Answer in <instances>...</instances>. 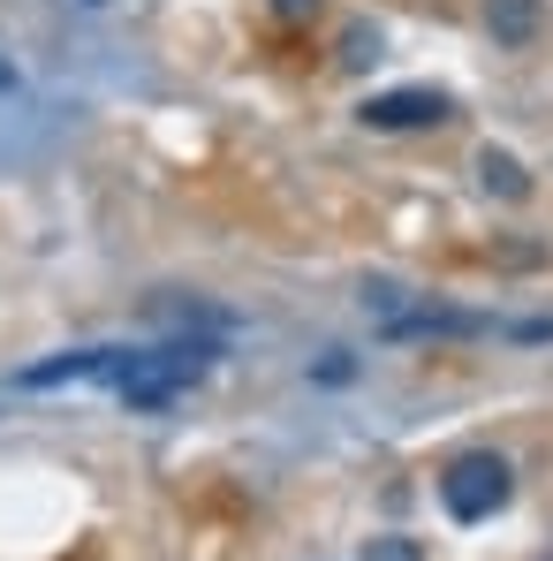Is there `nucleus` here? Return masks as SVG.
Wrapping results in <instances>:
<instances>
[{
    "label": "nucleus",
    "instance_id": "nucleus-5",
    "mask_svg": "<svg viewBox=\"0 0 553 561\" xmlns=\"http://www.w3.org/2000/svg\"><path fill=\"white\" fill-rule=\"evenodd\" d=\"M477 183L493 190V197H508V205H523V197H531L523 160H516V152H500V145H485V152H477Z\"/></svg>",
    "mask_w": 553,
    "mask_h": 561
},
{
    "label": "nucleus",
    "instance_id": "nucleus-3",
    "mask_svg": "<svg viewBox=\"0 0 553 561\" xmlns=\"http://www.w3.org/2000/svg\"><path fill=\"white\" fill-rule=\"evenodd\" d=\"M357 114H365V129H440L456 106H448V92H433V84H402V92H371Z\"/></svg>",
    "mask_w": 553,
    "mask_h": 561
},
{
    "label": "nucleus",
    "instance_id": "nucleus-1",
    "mask_svg": "<svg viewBox=\"0 0 553 561\" xmlns=\"http://www.w3.org/2000/svg\"><path fill=\"white\" fill-rule=\"evenodd\" d=\"M205 365H212V342H168V350H137L114 387H122L129 410H168L183 387L205 379Z\"/></svg>",
    "mask_w": 553,
    "mask_h": 561
},
{
    "label": "nucleus",
    "instance_id": "nucleus-6",
    "mask_svg": "<svg viewBox=\"0 0 553 561\" xmlns=\"http://www.w3.org/2000/svg\"><path fill=\"white\" fill-rule=\"evenodd\" d=\"M371 61H379V31L371 23H349L342 31V69H371Z\"/></svg>",
    "mask_w": 553,
    "mask_h": 561
},
{
    "label": "nucleus",
    "instance_id": "nucleus-9",
    "mask_svg": "<svg viewBox=\"0 0 553 561\" xmlns=\"http://www.w3.org/2000/svg\"><path fill=\"white\" fill-rule=\"evenodd\" d=\"M516 342H553V319H523V327H516Z\"/></svg>",
    "mask_w": 553,
    "mask_h": 561
},
{
    "label": "nucleus",
    "instance_id": "nucleus-7",
    "mask_svg": "<svg viewBox=\"0 0 553 561\" xmlns=\"http://www.w3.org/2000/svg\"><path fill=\"white\" fill-rule=\"evenodd\" d=\"M357 561H425V547H417V539H394V531H387V539H371Z\"/></svg>",
    "mask_w": 553,
    "mask_h": 561
},
{
    "label": "nucleus",
    "instance_id": "nucleus-8",
    "mask_svg": "<svg viewBox=\"0 0 553 561\" xmlns=\"http://www.w3.org/2000/svg\"><path fill=\"white\" fill-rule=\"evenodd\" d=\"M266 8H274L280 23H311V15H319V8H326V0H266Z\"/></svg>",
    "mask_w": 553,
    "mask_h": 561
},
{
    "label": "nucleus",
    "instance_id": "nucleus-10",
    "mask_svg": "<svg viewBox=\"0 0 553 561\" xmlns=\"http://www.w3.org/2000/svg\"><path fill=\"white\" fill-rule=\"evenodd\" d=\"M92 8H99V0H92Z\"/></svg>",
    "mask_w": 553,
    "mask_h": 561
},
{
    "label": "nucleus",
    "instance_id": "nucleus-2",
    "mask_svg": "<svg viewBox=\"0 0 553 561\" xmlns=\"http://www.w3.org/2000/svg\"><path fill=\"white\" fill-rule=\"evenodd\" d=\"M508 493H516V470L500 463L493 448H470V456H456V463L440 470V508H448L456 524H485V516H500Z\"/></svg>",
    "mask_w": 553,
    "mask_h": 561
},
{
    "label": "nucleus",
    "instance_id": "nucleus-4",
    "mask_svg": "<svg viewBox=\"0 0 553 561\" xmlns=\"http://www.w3.org/2000/svg\"><path fill=\"white\" fill-rule=\"evenodd\" d=\"M539 23H546L539 0H485V31H493V46H531Z\"/></svg>",
    "mask_w": 553,
    "mask_h": 561
}]
</instances>
